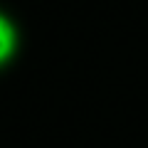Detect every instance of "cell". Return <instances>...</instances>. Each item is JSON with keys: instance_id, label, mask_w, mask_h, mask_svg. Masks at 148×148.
Segmentation results:
<instances>
[{"instance_id": "cell-1", "label": "cell", "mask_w": 148, "mask_h": 148, "mask_svg": "<svg viewBox=\"0 0 148 148\" xmlns=\"http://www.w3.org/2000/svg\"><path fill=\"white\" fill-rule=\"evenodd\" d=\"M12 49H15V30H12V25L5 17L0 15V64L5 59H10Z\"/></svg>"}]
</instances>
